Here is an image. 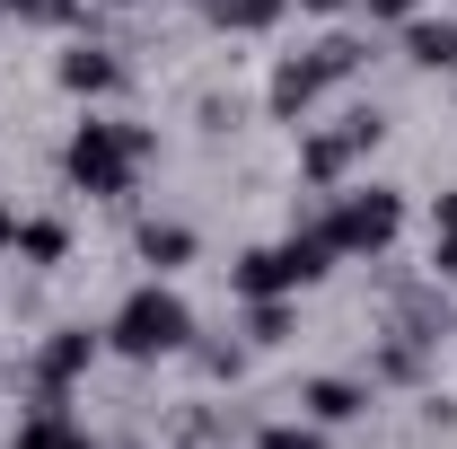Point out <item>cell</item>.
<instances>
[{"mask_svg": "<svg viewBox=\"0 0 457 449\" xmlns=\"http://www.w3.org/2000/svg\"><path fill=\"white\" fill-rule=\"evenodd\" d=\"M54 80H62V89H71V97H106V89H123V62H114L106 45H71Z\"/></svg>", "mask_w": 457, "mask_h": 449, "instance_id": "obj_11", "label": "cell"}, {"mask_svg": "<svg viewBox=\"0 0 457 449\" xmlns=\"http://www.w3.org/2000/svg\"><path fill=\"white\" fill-rule=\"evenodd\" d=\"M290 9H308V18H335V9H361V0H290Z\"/></svg>", "mask_w": 457, "mask_h": 449, "instance_id": "obj_24", "label": "cell"}, {"mask_svg": "<svg viewBox=\"0 0 457 449\" xmlns=\"http://www.w3.org/2000/svg\"><path fill=\"white\" fill-rule=\"evenodd\" d=\"M361 9H370V18H378V27H404V18H413V9H422V0H361Z\"/></svg>", "mask_w": 457, "mask_h": 449, "instance_id": "obj_22", "label": "cell"}, {"mask_svg": "<svg viewBox=\"0 0 457 449\" xmlns=\"http://www.w3.org/2000/svg\"><path fill=\"white\" fill-rule=\"evenodd\" d=\"M326 89H335L326 62H317V54H290L282 71H273V97H264V106H273V123H308V106H317Z\"/></svg>", "mask_w": 457, "mask_h": 449, "instance_id": "obj_6", "label": "cell"}, {"mask_svg": "<svg viewBox=\"0 0 457 449\" xmlns=\"http://www.w3.org/2000/svg\"><path fill=\"white\" fill-rule=\"evenodd\" d=\"M185 352H194L203 379H246V352H237V343H185Z\"/></svg>", "mask_w": 457, "mask_h": 449, "instance_id": "obj_18", "label": "cell"}, {"mask_svg": "<svg viewBox=\"0 0 457 449\" xmlns=\"http://www.w3.org/2000/svg\"><path fill=\"white\" fill-rule=\"evenodd\" d=\"M9 449H97V441H88V423H71V405H27Z\"/></svg>", "mask_w": 457, "mask_h": 449, "instance_id": "obj_7", "label": "cell"}, {"mask_svg": "<svg viewBox=\"0 0 457 449\" xmlns=\"http://www.w3.org/2000/svg\"><path fill=\"white\" fill-rule=\"evenodd\" d=\"M299 405H308V423H361L370 414V388L361 379H308Z\"/></svg>", "mask_w": 457, "mask_h": 449, "instance_id": "obj_13", "label": "cell"}, {"mask_svg": "<svg viewBox=\"0 0 457 449\" xmlns=\"http://www.w3.org/2000/svg\"><path fill=\"white\" fill-rule=\"evenodd\" d=\"M220 432H228V414H203V405H194V414H176V423H168V441H176V449H212Z\"/></svg>", "mask_w": 457, "mask_h": 449, "instance_id": "obj_17", "label": "cell"}, {"mask_svg": "<svg viewBox=\"0 0 457 449\" xmlns=\"http://www.w3.org/2000/svg\"><path fill=\"white\" fill-rule=\"evenodd\" d=\"M255 449H326V441H317V423H264Z\"/></svg>", "mask_w": 457, "mask_h": 449, "instance_id": "obj_19", "label": "cell"}, {"mask_svg": "<svg viewBox=\"0 0 457 449\" xmlns=\"http://www.w3.org/2000/svg\"><path fill=\"white\" fill-rule=\"evenodd\" d=\"M0 247H18V212H0Z\"/></svg>", "mask_w": 457, "mask_h": 449, "instance_id": "obj_25", "label": "cell"}, {"mask_svg": "<svg viewBox=\"0 0 457 449\" xmlns=\"http://www.w3.org/2000/svg\"><path fill=\"white\" fill-rule=\"evenodd\" d=\"M132 256H141L150 274H176V265H194V229H185V221H141Z\"/></svg>", "mask_w": 457, "mask_h": 449, "instance_id": "obj_14", "label": "cell"}, {"mask_svg": "<svg viewBox=\"0 0 457 449\" xmlns=\"http://www.w3.org/2000/svg\"><path fill=\"white\" fill-rule=\"evenodd\" d=\"M352 159H361V150H352V132H308V141H299V176H308L317 194H343Z\"/></svg>", "mask_w": 457, "mask_h": 449, "instance_id": "obj_8", "label": "cell"}, {"mask_svg": "<svg viewBox=\"0 0 457 449\" xmlns=\"http://www.w3.org/2000/svg\"><path fill=\"white\" fill-rule=\"evenodd\" d=\"M299 335V300H246V343H290Z\"/></svg>", "mask_w": 457, "mask_h": 449, "instance_id": "obj_15", "label": "cell"}, {"mask_svg": "<svg viewBox=\"0 0 457 449\" xmlns=\"http://www.w3.org/2000/svg\"><path fill=\"white\" fill-rule=\"evenodd\" d=\"M9 18H45V27H62V18H79V0H0Z\"/></svg>", "mask_w": 457, "mask_h": 449, "instance_id": "obj_20", "label": "cell"}, {"mask_svg": "<svg viewBox=\"0 0 457 449\" xmlns=\"http://www.w3.org/2000/svg\"><path fill=\"white\" fill-rule=\"evenodd\" d=\"M422 370H431V343H413V335H378V352H370V388L387 379V388H422Z\"/></svg>", "mask_w": 457, "mask_h": 449, "instance_id": "obj_10", "label": "cell"}, {"mask_svg": "<svg viewBox=\"0 0 457 449\" xmlns=\"http://www.w3.org/2000/svg\"><path fill=\"white\" fill-rule=\"evenodd\" d=\"M106 343L123 352V361H168V352L194 343V309L176 300L168 282H141V291L106 318Z\"/></svg>", "mask_w": 457, "mask_h": 449, "instance_id": "obj_3", "label": "cell"}, {"mask_svg": "<svg viewBox=\"0 0 457 449\" xmlns=\"http://www.w3.org/2000/svg\"><path fill=\"white\" fill-rule=\"evenodd\" d=\"M18 256H27V265H62V256H71V229L62 221H18Z\"/></svg>", "mask_w": 457, "mask_h": 449, "instance_id": "obj_16", "label": "cell"}, {"mask_svg": "<svg viewBox=\"0 0 457 449\" xmlns=\"http://www.w3.org/2000/svg\"><path fill=\"white\" fill-rule=\"evenodd\" d=\"M97 352H106V335H88V326H54V335L36 343V388H71V379H88Z\"/></svg>", "mask_w": 457, "mask_h": 449, "instance_id": "obj_5", "label": "cell"}, {"mask_svg": "<svg viewBox=\"0 0 457 449\" xmlns=\"http://www.w3.org/2000/svg\"><path fill=\"white\" fill-rule=\"evenodd\" d=\"M335 274V247L317 238V229H290V238H273V247H246L237 265H228V291L237 300H299L308 282Z\"/></svg>", "mask_w": 457, "mask_h": 449, "instance_id": "obj_2", "label": "cell"}, {"mask_svg": "<svg viewBox=\"0 0 457 449\" xmlns=\"http://www.w3.org/2000/svg\"><path fill=\"white\" fill-rule=\"evenodd\" d=\"M308 229H317L335 256H387L396 229H404V194H396V185H343Z\"/></svg>", "mask_w": 457, "mask_h": 449, "instance_id": "obj_4", "label": "cell"}, {"mask_svg": "<svg viewBox=\"0 0 457 449\" xmlns=\"http://www.w3.org/2000/svg\"><path fill=\"white\" fill-rule=\"evenodd\" d=\"M431 282H457V229H431Z\"/></svg>", "mask_w": 457, "mask_h": 449, "instance_id": "obj_21", "label": "cell"}, {"mask_svg": "<svg viewBox=\"0 0 457 449\" xmlns=\"http://www.w3.org/2000/svg\"><path fill=\"white\" fill-rule=\"evenodd\" d=\"M431 229H457V185L440 194V203H431Z\"/></svg>", "mask_w": 457, "mask_h": 449, "instance_id": "obj_23", "label": "cell"}, {"mask_svg": "<svg viewBox=\"0 0 457 449\" xmlns=\"http://www.w3.org/2000/svg\"><path fill=\"white\" fill-rule=\"evenodd\" d=\"M194 18L220 27V36H264V27L290 18V0H194Z\"/></svg>", "mask_w": 457, "mask_h": 449, "instance_id": "obj_9", "label": "cell"}, {"mask_svg": "<svg viewBox=\"0 0 457 449\" xmlns=\"http://www.w3.org/2000/svg\"><path fill=\"white\" fill-rule=\"evenodd\" d=\"M159 159V132L150 123H114V114H88L79 132H71V150H62V176L79 185V194H97V203H123L141 168Z\"/></svg>", "mask_w": 457, "mask_h": 449, "instance_id": "obj_1", "label": "cell"}, {"mask_svg": "<svg viewBox=\"0 0 457 449\" xmlns=\"http://www.w3.org/2000/svg\"><path fill=\"white\" fill-rule=\"evenodd\" d=\"M404 62L413 71H457V18H404Z\"/></svg>", "mask_w": 457, "mask_h": 449, "instance_id": "obj_12", "label": "cell"}]
</instances>
